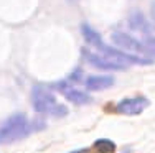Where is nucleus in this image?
<instances>
[{"label":"nucleus","instance_id":"obj_9","mask_svg":"<svg viewBox=\"0 0 155 153\" xmlns=\"http://www.w3.org/2000/svg\"><path fill=\"white\" fill-rule=\"evenodd\" d=\"M94 150L97 153H114L116 151V145L114 142L110 140H106V138H101L94 143Z\"/></svg>","mask_w":155,"mask_h":153},{"label":"nucleus","instance_id":"obj_4","mask_svg":"<svg viewBox=\"0 0 155 153\" xmlns=\"http://www.w3.org/2000/svg\"><path fill=\"white\" fill-rule=\"evenodd\" d=\"M112 41L116 43L119 48H124L127 51H134V53H143V54H155V49L152 46H149L147 43L139 41L137 38L122 33V31H116L112 33Z\"/></svg>","mask_w":155,"mask_h":153},{"label":"nucleus","instance_id":"obj_2","mask_svg":"<svg viewBox=\"0 0 155 153\" xmlns=\"http://www.w3.org/2000/svg\"><path fill=\"white\" fill-rule=\"evenodd\" d=\"M31 102L33 107L38 114L50 115V117H64L68 114V107L63 105L61 102L43 86H35L31 91Z\"/></svg>","mask_w":155,"mask_h":153},{"label":"nucleus","instance_id":"obj_10","mask_svg":"<svg viewBox=\"0 0 155 153\" xmlns=\"http://www.w3.org/2000/svg\"><path fill=\"white\" fill-rule=\"evenodd\" d=\"M69 153H91V150H87V148H83V150H76V151H69Z\"/></svg>","mask_w":155,"mask_h":153},{"label":"nucleus","instance_id":"obj_5","mask_svg":"<svg viewBox=\"0 0 155 153\" xmlns=\"http://www.w3.org/2000/svg\"><path fill=\"white\" fill-rule=\"evenodd\" d=\"M149 107V100L145 97H130V99H122L116 105V112L124 115H137L142 110Z\"/></svg>","mask_w":155,"mask_h":153},{"label":"nucleus","instance_id":"obj_1","mask_svg":"<svg viewBox=\"0 0 155 153\" xmlns=\"http://www.w3.org/2000/svg\"><path fill=\"white\" fill-rule=\"evenodd\" d=\"M83 35L86 38V41L89 45H93L94 48H97L99 51L106 54V58L110 61H116V63H120L124 66L127 64H140V66H145V64H152L153 61L149 59V58H142V56H135V54H129L125 51H120V49H116V48H110V46L104 45V41L101 40V36L96 30L89 27V25L84 23L83 25Z\"/></svg>","mask_w":155,"mask_h":153},{"label":"nucleus","instance_id":"obj_7","mask_svg":"<svg viewBox=\"0 0 155 153\" xmlns=\"http://www.w3.org/2000/svg\"><path fill=\"white\" fill-rule=\"evenodd\" d=\"M56 89L60 91L63 96L66 97L68 100H71L73 104H89L91 102V97L87 92H84V91H79L78 87H73V86H68L64 84V82H60V84H56Z\"/></svg>","mask_w":155,"mask_h":153},{"label":"nucleus","instance_id":"obj_6","mask_svg":"<svg viewBox=\"0 0 155 153\" xmlns=\"http://www.w3.org/2000/svg\"><path fill=\"white\" fill-rule=\"evenodd\" d=\"M83 56L86 58V61L89 64H93L94 68H99V69H109V71H119V69H124L125 66L120 63H116V61H110L104 56H99V54H94L91 53L89 49L84 48L83 49Z\"/></svg>","mask_w":155,"mask_h":153},{"label":"nucleus","instance_id":"obj_8","mask_svg":"<svg viewBox=\"0 0 155 153\" xmlns=\"http://www.w3.org/2000/svg\"><path fill=\"white\" fill-rule=\"evenodd\" d=\"M84 84L89 91H102L114 84V78L112 76H91L86 79Z\"/></svg>","mask_w":155,"mask_h":153},{"label":"nucleus","instance_id":"obj_3","mask_svg":"<svg viewBox=\"0 0 155 153\" xmlns=\"http://www.w3.org/2000/svg\"><path fill=\"white\" fill-rule=\"evenodd\" d=\"M30 133V122L23 114L12 115L2 127H0V143L20 140Z\"/></svg>","mask_w":155,"mask_h":153}]
</instances>
